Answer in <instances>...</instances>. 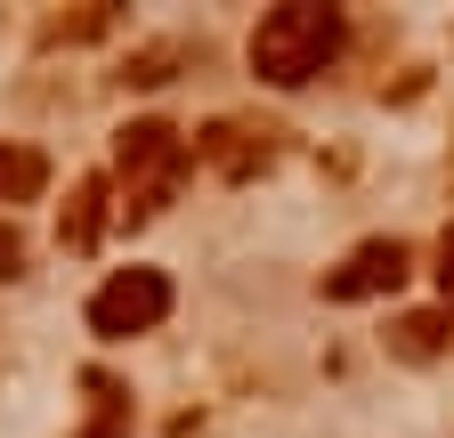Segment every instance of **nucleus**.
<instances>
[{
  "instance_id": "obj_1",
  "label": "nucleus",
  "mask_w": 454,
  "mask_h": 438,
  "mask_svg": "<svg viewBox=\"0 0 454 438\" xmlns=\"http://www.w3.org/2000/svg\"><path fill=\"white\" fill-rule=\"evenodd\" d=\"M340 41H349V17H340V9H317V0L268 9L252 25V74L268 90H301V82H317L340 58Z\"/></svg>"
},
{
  "instance_id": "obj_2",
  "label": "nucleus",
  "mask_w": 454,
  "mask_h": 438,
  "mask_svg": "<svg viewBox=\"0 0 454 438\" xmlns=\"http://www.w3.org/2000/svg\"><path fill=\"white\" fill-rule=\"evenodd\" d=\"M114 171H122V211L130 219H154L170 195H179V171H187V146L170 122H130L114 138Z\"/></svg>"
},
{
  "instance_id": "obj_3",
  "label": "nucleus",
  "mask_w": 454,
  "mask_h": 438,
  "mask_svg": "<svg viewBox=\"0 0 454 438\" xmlns=\"http://www.w3.org/2000/svg\"><path fill=\"white\" fill-rule=\"evenodd\" d=\"M162 317H170V277H162V268H114V277L90 293V333L98 341L154 333Z\"/></svg>"
},
{
  "instance_id": "obj_4",
  "label": "nucleus",
  "mask_w": 454,
  "mask_h": 438,
  "mask_svg": "<svg viewBox=\"0 0 454 438\" xmlns=\"http://www.w3.org/2000/svg\"><path fill=\"white\" fill-rule=\"evenodd\" d=\"M406 268H414L406 244H397V236H373V244H357V252L325 277V301H373V293H397V285H406Z\"/></svg>"
},
{
  "instance_id": "obj_5",
  "label": "nucleus",
  "mask_w": 454,
  "mask_h": 438,
  "mask_svg": "<svg viewBox=\"0 0 454 438\" xmlns=\"http://www.w3.org/2000/svg\"><path fill=\"white\" fill-rule=\"evenodd\" d=\"M203 162H211V171H227V179H252V171H268V154H276V130L260 122H211L203 130V146H195Z\"/></svg>"
},
{
  "instance_id": "obj_6",
  "label": "nucleus",
  "mask_w": 454,
  "mask_h": 438,
  "mask_svg": "<svg viewBox=\"0 0 454 438\" xmlns=\"http://www.w3.org/2000/svg\"><path fill=\"white\" fill-rule=\"evenodd\" d=\"M49 187V162L33 146H0V203H33Z\"/></svg>"
},
{
  "instance_id": "obj_7",
  "label": "nucleus",
  "mask_w": 454,
  "mask_h": 438,
  "mask_svg": "<svg viewBox=\"0 0 454 438\" xmlns=\"http://www.w3.org/2000/svg\"><path fill=\"white\" fill-rule=\"evenodd\" d=\"M98 203H106V179H82V187H74V211H66V228H57L74 252H90L98 228H106V211H98Z\"/></svg>"
},
{
  "instance_id": "obj_8",
  "label": "nucleus",
  "mask_w": 454,
  "mask_h": 438,
  "mask_svg": "<svg viewBox=\"0 0 454 438\" xmlns=\"http://www.w3.org/2000/svg\"><path fill=\"white\" fill-rule=\"evenodd\" d=\"M438 333H446V317H406L397 325V357H438Z\"/></svg>"
},
{
  "instance_id": "obj_9",
  "label": "nucleus",
  "mask_w": 454,
  "mask_h": 438,
  "mask_svg": "<svg viewBox=\"0 0 454 438\" xmlns=\"http://www.w3.org/2000/svg\"><path fill=\"white\" fill-rule=\"evenodd\" d=\"M9 277H25V228L0 219V285H9Z\"/></svg>"
},
{
  "instance_id": "obj_10",
  "label": "nucleus",
  "mask_w": 454,
  "mask_h": 438,
  "mask_svg": "<svg viewBox=\"0 0 454 438\" xmlns=\"http://www.w3.org/2000/svg\"><path fill=\"white\" fill-rule=\"evenodd\" d=\"M438 301H446V317H454V228L438 236Z\"/></svg>"
},
{
  "instance_id": "obj_11",
  "label": "nucleus",
  "mask_w": 454,
  "mask_h": 438,
  "mask_svg": "<svg viewBox=\"0 0 454 438\" xmlns=\"http://www.w3.org/2000/svg\"><path fill=\"white\" fill-rule=\"evenodd\" d=\"M82 438H130V414H122V406H114V398H106V414H98V422H90Z\"/></svg>"
}]
</instances>
